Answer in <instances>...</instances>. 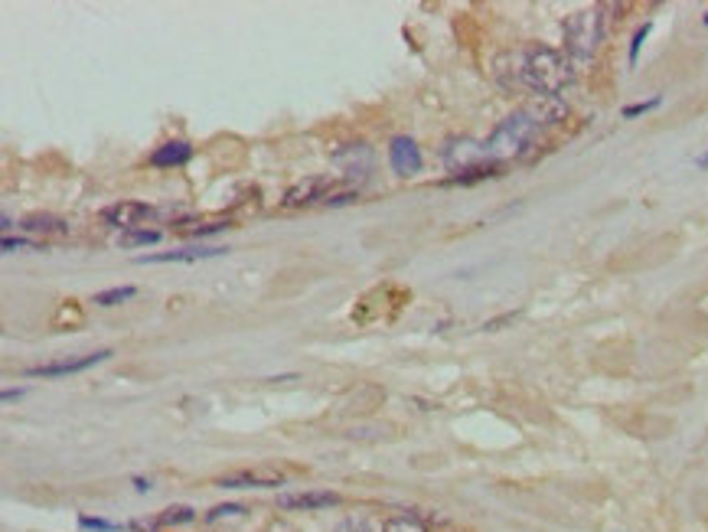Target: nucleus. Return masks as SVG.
Wrapping results in <instances>:
<instances>
[{
	"label": "nucleus",
	"mask_w": 708,
	"mask_h": 532,
	"mask_svg": "<svg viewBox=\"0 0 708 532\" xmlns=\"http://www.w3.org/2000/svg\"><path fill=\"white\" fill-rule=\"evenodd\" d=\"M389 164L399 177H418L421 167H425V157H421V147L408 134H399L389 144Z\"/></svg>",
	"instance_id": "6e6552de"
},
{
	"label": "nucleus",
	"mask_w": 708,
	"mask_h": 532,
	"mask_svg": "<svg viewBox=\"0 0 708 532\" xmlns=\"http://www.w3.org/2000/svg\"><path fill=\"white\" fill-rule=\"evenodd\" d=\"M337 193V180L333 177H307L301 183H294V187L284 193V206L288 209H301V206H317V203H324L330 196Z\"/></svg>",
	"instance_id": "20e7f679"
},
{
	"label": "nucleus",
	"mask_w": 708,
	"mask_h": 532,
	"mask_svg": "<svg viewBox=\"0 0 708 532\" xmlns=\"http://www.w3.org/2000/svg\"><path fill=\"white\" fill-rule=\"evenodd\" d=\"M20 395H23V389H17V392L7 389V392H4V402H14V399H20Z\"/></svg>",
	"instance_id": "c85d7f7f"
},
{
	"label": "nucleus",
	"mask_w": 708,
	"mask_h": 532,
	"mask_svg": "<svg viewBox=\"0 0 708 532\" xmlns=\"http://www.w3.org/2000/svg\"><path fill=\"white\" fill-rule=\"evenodd\" d=\"M20 229L30 232V235H66L69 222L59 219V216H30V219L20 222Z\"/></svg>",
	"instance_id": "2eb2a0df"
},
{
	"label": "nucleus",
	"mask_w": 708,
	"mask_h": 532,
	"mask_svg": "<svg viewBox=\"0 0 708 532\" xmlns=\"http://www.w3.org/2000/svg\"><path fill=\"white\" fill-rule=\"evenodd\" d=\"M284 474L271 467H248V470H235V474H226L216 480V487L222 490H262V487H281Z\"/></svg>",
	"instance_id": "423d86ee"
},
{
	"label": "nucleus",
	"mask_w": 708,
	"mask_h": 532,
	"mask_svg": "<svg viewBox=\"0 0 708 532\" xmlns=\"http://www.w3.org/2000/svg\"><path fill=\"white\" fill-rule=\"evenodd\" d=\"M340 497L337 493H324V490H301V493H278V506L281 510H327V506H337Z\"/></svg>",
	"instance_id": "f8f14e48"
},
{
	"label": "nucleus",
	"mask_w": 708,
	"mask_h": 532,
	"mask_svg": "<svg viewBox=\"0 0 708 532\" xmlns=\"http://www.w3.org/2000/svg\"><path fill=\"white\" fill-rule=\"evenodd\" d=\"M565 36V56L575 66H585L598 53V46L604 40V10H578L571 14L562 27Z\"/></svg>",
	"instance_id": "7ed1b4c3"
},
{
	"label": "nucleus",
	"mask_w": 708,
	"mask_h": 532,
	"mask_svg": "<svg viewBox=\"0 0 708 532\" xmlns=\"http://www.w3.org/2000/svg\"><path fill=\"white\" fill-rule=\"evenodd\" d=\"M157 242H160V232L157 229H131V232H121L118 235L121 249H147V245H157Z\"/></svg>",
	"instance_id": "dca6fc26"
},
{
	"label": "nucleus",
	"mask_w": 708,
	"mask_h": 532,
	"mask_svg": "<svg viewBox=\"0 0 708 532\" xmlns=\"http://www.w3.org/2000/svg\"><path fill=\"white\" fill-rule=\"evenodd\" d=\"M229 222H209V226H180V232H190V235H213V232H222Z\"/></svg>",
	"instance_id": "5701e85b"
},
{
	"label": "nucleus",
	"mask_w": 708,
	"mask_h": 532,
	"mask_svg": "<svg viewBox=\"0 0 708 532\" xmlns=\"http://www.w3.org/2000/svg\"><path fill=\"white\" fill-rule=\"evenodd\" d=\"M180 523H193L190 506H170V510H164V516L157 519V526H180Z\"/></svg>",
	"instance_id": "aec40b11"
},
{
	"label": "nucleus",
	"mask_w": 708,
	"mask_h": 532,
	"mask_svg": "<svg viewBox=\"0 0 708 532\" xmlns=\"http://www.w3.org/2000/svg\"><path fill=\"white\" fill-rule=\"evenodd\" d=\"M157 216L154 206L147 203H131V200H121L115 206H105L102 209V222L111 229H121V232H131V229H144V222H151Z\"/></svg>",
	"instance_id": "39448f33"
},
{
	"label": "nucleus",
	"mask_w": 708,
	"mask_h": 532,
	"mask_svg": "<svg viewBox=\"0 0 708 532\" xmlns=\"http://www.w3.org/2000/svg\"><path fill=\"white\" fill-rule=\"evenodd\" d=\"M496 79L506 89H529L536 95H562L575 82V63L552 46H526L496 59Z\"/></svg>",
	"instance_id": "f257e3e1"
},
{
	"label": "nucleus",
	"mask_w": 708,
	"mask_h": 532,
	"mask_svg": "<svg viewBox=\"0 0 708 532\" xmlns=\"http://www.w3.org/2000/svg\"><path fill=\"white\" fill-rule=\"evenodd\" d=\"M265 532H297V529H294V526L288 523V519H275V523H271V526H268Z\"/></svg>",
	"instance_id": "cd10ccee"
},
{
	"label": "nucleus",
	"mask_w": 708,
	"mask_h": 532,
	"mask_svg": "<svg viewBox=\"0 0 708 532\" xmlns=\"http://www.w3.org/2000/svg\"><path fill=\"white\" fill-rule=\"evenodd\" d=\"M444 160L447 167H454L457 173H464L470 167H480V164H490L487 154H483V144L470 141V138H461V141H451L444 147Z\"/></svg>",
	"instance_id": "9d476101"
},
{
	"label": "nucleus",
	"mask_w": 708,
	"mask_h": 532,
	"mask_svg": "<svg viewBox=\"0 0 708 532\" xmlns=\"http://www.w3.org/2000/svg\"><path fill=\"white\" fill-rule=\"evenodd\" d=\"M245 510H242V506L239 503H229V506H216V510H209V523H216V519H222V516H242Z\"/></svg>",
	"instance_id": "4be33fe9"
},
{
	"label": "nucleus",
	"mask_w": 708,
	"mask_h": 532,
	"mask_svg": "<svg viewBox=\"0 0 708 532\" xmlns=\"http://www.w3.org/2000/svg\"><path fill=\"white\" fill-rule=\"evenodd\" d=\"M190 157H193V147L186 141H167L151 154V167H183L190 164Z\"/></svg>",
	"instance_id": "4468645a"
},
{
	"label": "nucleus",
	"mask_w": 708,
	"mask_h": 532,
	"mask_svg": "<svg viewBox=\"0 0 708 532\" xmlns=\"http://www.w3.org/2000/svg\"><path fill=\"white\" fill-rule=\"evenodd\" d=\"M539 134H542V128L536 125V121H532L526 111H516V115H509L503 125L483 141V154H487L490 164L526 157L532 151V144L539 141Z\"/></svg>",
	"instance_id": "f03ea898"
},
{
	"label": "nucleus",
	"mask_w": 708,
	"mask_h": 532,
	"mask_svg": "<svg viewBox=\"0 0 708 532\" xmlns=\"http://www.w3.org/2000/svg\"><path fill=\"white\" fill-rule=\"evenodd\" d=\"M111 356V350H98L89 356H76V360H56V363H43V366H33L27 369L30 379H59V376H72V373H85L98 363H105Z\"/></svg>",
	"instance_id": "0eeeda50"
},
{
	"label": "nucleus",
	"mask_w": 708,
	"mask_h": 532,
	"mask_svg": "<svg viewBox=\"0 0 708 532\" xmlns=\"http://www.w3.org/2000/svg\"><path fill=\"white\" fill-rule=\"evenodd\" d=\"M17 249H43V245L27 242V239H14V235H4V252H17Z\"/></svg>",
	"instance_id": "b1692460"
},
{
	"label": "nucleus",
	"mask_w": 708,
	"mask_h": 532,
	"mask_svg": "<svg viewBox=\"0 0 708 532\" xmlns=\"http://www.w3.org/2000/svg\"><path fill=\"white\" fill-rule=\"evenodd\" d=\"M229 249H180V252H160V255H141L138 265H177V262H203V258H219Z\"/></svg>",
	"instance_id": "ddd939ff"
},
{
	"label": "nucleus",
	"mask_w": 708,
	"mask_h": 532,
	"mask_svg": "<svg viewBox=\"0 0 708 532\" xmlns=\"http://www.w3.org/2000/svg\"><path fill=\"white\" fill-rule=\"evenodd\" d=\"M523 111H526V115H529L532 121H536L539 128H545V125H558V121H565V118H568V105H565L558 95H532Z\"/></svg>",
	"instance_id": "9b49d317"
},
{
	"label": "nucleus",
	"mask_w": 708,
	"mask_h": 532,
	"mask_svg": "<svg viewBox=\"0 0 708 532\" xmlns=\"http://www.w3.org/2000/svg\"><path fill=\"white\" fill-rule=\"evenodd\" d=\"M647 33H650V23H643V27L633 33V43H630V59H637L640 56V46H643V40H647Z\"/></svg>",
	"instance_id": "393cba45"
},
{
	"label": "nucleus",
	"mask_w": 708,
	"mask_h": 532,
	"mask_svg": "<svg viewBox=\"0 0 708 532\" xmlns=\"http://www.w3.org/2000/svg\"><path fill=\"white\" fill-rule=\"evenodd\" d=\"M134 294H138V288H111V291H98L95 294V304L98 307H118L124 301H131Z\"/></svg>",
	"instance_id": "6ab92c4d"
},
{
	"label": "nucleus",
	"mask_w": 708,
	"mask_h": 532,
	"mask_svg": "<svg viewBox=\"0 0 708 532\" xmlns=\"http://www.w3.org/2000/svg\"><path fill=\"white\" fill-rule=\"evenodd\" d=\"M695 164H699V167H708V154H702V157H695Z\"/></svg>",
	"instance_id": "c756f323"
},
{
	"label": "nucleus",
	"mask_w": 708,
	"mask_h": 532,
	"mask_svg": "<svg viewBox=\"0 0 708 532\" xmlns=\"http://www.w3.org/2000/svg\"><path fill=\"white\" fill-rule=\"evenodd\" d=\"M656 105H660V98H653V102H640V105H630V108H624V118H637V115H647V111H653Z\"/></svg>",
	"instance_id": "a878e982"
},
{
	"label": "nucleus",
	"mask_w": 708,
	"mask_h": 532,
	"mask_svg": "<svg viewBox=\"0 0 708 532\" xmlns=\"http://www.w3.org/2000/svg\"><path fill=\"white\" fill-rule=\"evenodd\" d=\"M496 164H480V167H470V170H464V173H457V177H451L447 183H451V187H467V183H480V180H487V177H496Z\"/></svg>",
	"instance_id": "a211bd4d"
},
{
	"label": "nucleus",
	"mask_w": 708,
	"mask_h": 532,
	"mask_svg": "<svg viewBox=\"0 0 708 532\" xmlns=\"http://www.w3.org/2000/svg\"><path fill=\"white\" fill-rule=\"evenodd\" d=\"M337 532H372V526L366 523L363 516H350V519H343V523L337 526Z\"/></svg>",
	"instance_id": "412c9836"
},
{
	"label": "nucleus",
	"mask_w": 708,
	"mask_h": 532,
	"mask_svg": "<svg viewBox=\"0 0 708 532\" xmlns=\"http://www.w3.org/2000/svg\"><path fill=\"white\" fill-rule=\"evenodd\" d=\"M705 27H708V14H705Z\"/></svg>",
	"instance_id": "7c9ffc66"
},
{
	"label": "nucleus",
	"mask_w": 708,
	"mask_h": 532,
	"mask_svg": "<svg viewBox=\"0 0 708 532\" xmlns=\"http://www.w3.org/2000/svg\"><path fill=\"white\" fill-rule=\"evenodd\" d=\"M82 526H85V529H98V532L118 529V526H111V523H105V519H89V516H82Z\"/></svg>",
	"instance_id": "bb28decb"
},
{
	"label": "nucleus",
	"mask_w": 708,
	"mask_h": 532,
	"mask_svg": "<svg viewBox=\"0 0 708 532\" xmlns=\"http://www.w3.org/2000/svg\"><path fill=\"white\" fill-rule=\"evenodd\" d=\"M333 164L343 167L346 177H366V173L372 170V164H376V154H372L369 144L356 141V144L340 147V151L333 154Z\"/></svg>",
	"instance_id": "1a4fd4ad"
},
{
	"label": "nucleus",
	"mask_w": 708,
	"mask_h": 532,
	"mask_svg": "<svg viewBox=\"0 0 708 532\" xmlns=\"http://www.w3.org/2000/svg\"><path fill=\"white\" fill-rule=\"evenodd\" d=\"M382 532H431V526L425 519H418L412 513H402V516H389L382 523Z\"/></svg>",
	"instance_id": "f3484780"
}]
</instances>
